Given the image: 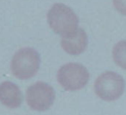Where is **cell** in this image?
<instances>
[{"label":"cell","instance_id":"277c9868","mask_svg":"<svg viewBox=\"0 0 126 115\" xmlns=\"http://www.w3.org/2000/svg\"><path fill=\"white\" fill-rule=\"evenodd\" d=\"M124 80L115 72L107 71L101 74L95 80L94 89L96 94L106 101L117 99L124 91Z\"/></svg>","mask_w":126,"mask_h":115},{"label":"cell","instance_id":"3957f363","mask_svg":"<svg viewBox=\"0 0 126 115\" xmlns=\"http://www.w3.org/2000/svg\"><path fill=\"white\" fill-rule=\"evenodd\" d=\"M89 76V72L86 67L74 62L63 65L57 73V80L60 85L67 91L83 88L87 84Z\"/></svg>","mask_w":126,"mask_h":115},{"label":"cell","instance_id":"8992f818","mask_svg":"<svg viewBox=\"0 0 126 115\" xmlns=\"http://www.w3.org/2000/svg\"><path fill=\"white\" fill-rule=\"evenodd\" d=\"M87 36L82 29H77L74 32L62 37L61 47L64 50L72 56H78L84 52L87 46Z\"/></svg>","mask_w":126,"mask_h":115},{"label":"cell","instance_id":"9c48e42d","mask_svg":"<svg viewBox=\"0 0 126 115\" xmlns=\"http://www.w3.org/2000/svg\"><path fill=\"white\" fill-rule=\"evenodd\" d=\"M113 4L118 12L126 16V0H113Z\"/></svg>","mask_w":126,"mask_h":115},{"label":"cell","instance_id":"6da1fadb","mask_svg":"<svg viewBox=\"0 0 126 115\" xmlns=\"http://www.w3.org/2000/svg\"><path fill=\"white\" fill-rule=\"evenodd\" d=\"M47 21L55 33L65 37L77 30L79 18L67 5L54 4L47 12Z\"/></svg>","mask_w":126,"mask_h":115},{"label":"cell","instance_id":"7a4b0ae2","mask_svg":"<svg viewBox=\"0 0 126 115\" xmlns=\"http://www.w3.org/2000/svg\"><path fill=\"white\" fill-rule=\"evenodd\" d=\"M40 56L32 48L21 49L11 60V71L16 78L27 80L37 73L40 67Z\"/></svg>","mask_w":126,"mask_h":115},{"label":"cell","instance_id":"5b68a950","mask_svg":"<svg viewBox=\"0 0 126 115\" xmlns=\"http://www.w3.org/2000/svg\"><path fill=\"white\" fill-rule=\"evenodd\" d=\"M55 99L54 90L45 82L38 81L27 90V102L33 110L43 112L49 109Z\"/></svg>","mask_w":126,"mask_h":115},{"label":"cell","instance_id":"ba28073f","mask_svg":"<svg viewBox=\"0 0 126 115\" xmlns=\"http://www.w3.org/2000/svg\"><path fill=\"white\" fill-rule=\"evenodd\" d=\"M112 56L115 62L126 70V40L120 41L114 46Z\"/></svg>","mask_w":126,"mask_h":115},{"label":"cell","instance_id":"52a82bcc","mask_svg":"<svg viewBox=\"0 0 126 115\" xmlns=\"http://www.w3.org/2000/svg\"><path fill=\"white\" fill-rule=\"evenodd\" d=\"M23 101V94L19 87L11 81L0 84V102L10 108L19 107Z\"/></svg>","mask_w":126,"mask_h":115}]
</instances>
